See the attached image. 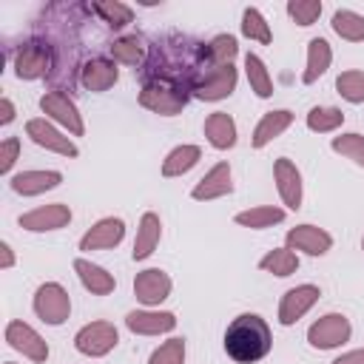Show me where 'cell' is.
<instances>
[{"mask_svg": "<svg viewBox=\"0 0 364 364\" xmlns=\"http://www.w3.org/2000/svg\"><path fill=\"white\" fill-rule=\"evenodd\" d=\"M273 347V333L259 313H239L225 330V353L239 364L262 361Z\"/></svg>", "mask_w": 364, "mask_h": 364, "instance_id": "1", "label": "cell"}, {"mask_svg": "<svg viewBox=\"0 0 364 364\" xmlns=\"http://www.w3.org/2000/svg\"><path fill=\"white\" fill-rule=\"evenodd\" d=\"M191 100V91L173 85V82H145L142 91H139V105L159 114V117H176Z\"/></svg>", "mask_w": 364, "mask_h": 364, "instance_id": "2", "label": "cell"}, {"mask_svg": "<svg viewBox=\"0 0 364 364\" xmlns=\"http://www.w3.org/2000/svg\"><path fill=\"white\" fill-rule=\"evenodd\" d=\"M54 51L46 43H23L14 51V74L20 80H40V77H51L54 71Z\"/></svg>", "mask_w": 364, "mask_h": 364, "instance_id": "3", "label": "cell"}, {"mask_svg": "<svg viewBox=\"0 0 364 364\" xmlns=\"http://www.w3.org/2000/svg\"><path fill=\"white\" fill-rule=\"evenodd\" d=\"M40 108H43V114H46L48 119H54L57 125H63L68 134H74V136H82V134H85V122H82V117H80L74 100H71L63 88L46 91V94L40 97Z\"/></svg>", "mask_w": 364, "mask_h": 364, "instance_id": "4", "label": "cell"}, {"mask_svg": "<svg viewBox=\"0 0 364 364\" xmlns=\"http://www.w3.org/2000/svg\"><path fill=\"white\" fill-rule=\"evenodd\" d=\"M34 313L40 316V321L57 327L63 324L68 316H71V299H68V290L57 282H46L37 287L34 293Z\"/></svg>", "mask_w": 364, "mask_h": 364, "instance_id": "5", "label": "cell"}, {"mask_svg": "<svg viewBox=\"0 0 364 364\" xmlns=\"http://www.w3.org/2000/svg\"><path fill=\"white\" fill-rule=\"evenodd\" d=\"M117 344H119V330H117L111 321H91V324L80 327L77 336H74L77 353H82V355H88V358L108 355Z\"/></svg>", "mask_w": 364, "mask_h": 364, "instance_id": "6", "label": "cell"}, {"mask_svg": "<svg viewBox=\"0 0 364 364\" xmlns=\"http://www.w3.org/2000/svg\"><path fill=\"white\" fill-rule=\"evenodd\" d=\"M350 333H353V327L344 313H327L307 327V341L313 350H333V347H341L344 341H350Z\"/></svg>", "mask_w": 364, "mask_h": 364, "instance_id": "7", "label": "cell"}, {"mask_svg": "<svg viewBox=\"0 0 364 364\" xmlns=\"http://www.w3.org/2000/svg\"><path fill=\"white\" fill-rule=\"evenodd\" d=\"M6 341H9L11 350L23 353L26 358H31V361H37V364H43V361L48 358V341H46L31 324H26V321H20V318H14V321L6 324Z\"/></svg>", "mask_w": 364, "mask_h": 364, "instance_id": "8", "label": "cell"}, {"mask_svg": "<svg viewBox=\"0 0 364 364\" xmlns=\"http://www.w3.org/2000/svg\"><path fill=\"white\" fill-rule=\"evenodd\" d=\"M171 276L159 267H148V270H139L136 279H134V296L136 301H142L145 307H159L168 296H171Z\"/></svg>", "mask_w": 364, "mask_h": 364, "instance_id": "9", "label": "cell"}, {"mask_svg": "<svg viewBox=\"0 0 364 364\" xmlns=\"http://www.w3.org/2000/svg\"><path fill=\"white\" fill-rule=\"evenodd\" d=\"M20 228L23 230H31V233H46V230H60L71 222V208L63 205V202H51V205H40L28 213H23L20 219Z\"/></svg>", "mask_w": 364, "mask_h": 364, "instance_id": "10", "label": "cell"}, {"mask_svg": "<svg viewBox=\"0 0 364 364\" xmlns=\"http://www.w3.org/2000/svg\"><path fill=\"white\" fill-rule=\"evenodd\" d=\"M26 136H28L31 142H37L40 148H46V151H54V154H63V156H71V159L80 154L77 145H74L68 136H63L46 117L28 119V122H26Z\"/></svg>", "mask_w": 364, "mask_h": 364, "instance_id": "11", "label": "cell"}, {"mask_svg": "<svg viewBox=\"0 0 364 364\" xmlns=\"http://www.w3.org/2000/svg\"><path fill=\"white\" fill-rule=\"evenodd\" d=\"M318 296H321V290H318L316 284L290 287V290L282 296V301H279V324H282V327L296 324V321L318 301Z\"/></svg>", "mask_w": 364, "mask_h": 364, "instance_id": "12", "label": "cell"}, {"mask_svg": "<svg viewBox=\"0 0 364 364\" xmlns=\"http://www.w3.org/2000/svg\"><path fill=\"white\" fill-rule=\"evenodd\" d=\"M236 80H239V74H236V65H233V63H230V65H216V68H210V71L202 77V82L193 88V97H196V100H208V102L225 100V97L233 94Z\"/></svg>", "mask_w": 364, "mask_h": 364, "instance_id": "13", "label": "cell"}, {"mask_svg": "<svg viewBox=\"0 0 364 364\" xmlns=\"http://www.w3.org/2000/svg\"><path fill=\"white\" fill-rule=\"evenodd\" d=\"M273 179H276V188H279L284 208L299 210L301 208V171L296 168V162L287 156H279L273 162Z\"/></svg>", "mask_w": 364, "mask_h": 364, "instance_id": "14", "label": "cell"}, {"mask_svg": "<svg viewBox=\"0 0 364 364\" xmlns=\"http://www.w3.org/2000/svg\"><path fill=\"white\" fill-rule=\"evenodd\" d=\"M290 250H301L307 256H324L333 247V236L318 225H296L284 233Z\"/></svg>", "mask_w": 364, "mask_h": 364, "instance_id": "15", "label": "cell"}, {"mask_svg": "<svg viewBox=\"0 0 364 364\" xmlns=\"http://www.w3.org/2000/svg\"><path fill=\"white\" fill-rule=\"evenodd\" d=\"M125 236V222L119 216H105L88 228V233L80 239V250H105L117 247Z\"/></svg>", "mask_w": 364, "mask_h": 364, "instance_id": "16", "label": "cell"}, {"mask_svg": "<svg viewBox=\"0 0 364 364\" xmlns=\"http://www.w3.org/2000/svg\"><path fill=\"white\" fill-rule=\"evenodd\" d=\"M117 80H119V68L114 60H105V57H91L80 68V85L85 91H94V94L108 91Z\"/></svg>", "mask_w": 364, "mask_h": 364, "instance_id": "17", "label": "cell"}, {"mask_svg": "<svg viewBox=\"0 0 364 364\" xmlns=\"http://www.w3.org/2000/svg\"><path fill=\"white\" fill-rule=\"evenodd\" d=\"M125 327L136 336H159L176 327V316L171 310H131L125 316Z\"/></svg>", "mask_w": 364, "mask_h": 364, "instance_id": "18", "label": "cell"}, {"mask_svg": "<svg viewBox=\"0 0 364 364\" xmlns=\"http://www.w3.org/2000/svg\"><path fill=\"white\" fill-rule=\"evenodd\" d=\"M233 191V182H230V165L228 162H216L191 191L193 199L199 202H208V199H219V196H228Z\"/></svg>", "mask_w": 364, "mask_h": 364, "instance_id": "19", "label": "cell"}, {"mask_svg": "<svg viewBox=\"0 0 364 364\" xmlns=\"http://www.w3.org/2000/svg\"><path fill=\"white\" fill-rule=\"evenodd\" d=\"M63 182V173L60 171H23V173H14L9 179L11 191L20 193V196H37V193H46L51 188H57Z\"/></svg>", "mask_w": 364, "mask_h": 364, "instance_id": "20", "label": "cell"}, {"mask_svg": "<svg viewBox=\"0 0 364 364\" xmlns=\"http://www.w3.org/2000/svg\"><path fill=\"white\" fill-rule=\"evenodd\" d=\"M159 236H162V222L154 210H145L142 219H139V228H136V239H134V250H131V259L134 262H145L156 245H159Z\"/></svg>", "mask_w": 364, "mask_h": 364, "instance_id": "21", "label": "cell"}, {"mask_svg": "<svg viewBox=\"0 0 364 364\" xmlns=\"http://www.w3.org/2000/svg\"><path fill=\"white\" fill-rule=\"evenodd\" d=\"M290 125H293V111H287V108L267 111V114H262V119L256 122L253 136H250V145H253V148H264L270 139L282 136Z\"/></svg>", "mask_w": 364, "mask_h": 364, "instance_id": "22", "label": "cell"}, {"mask_svg": "<svg viewBox=\"0 0 364 364\" xmlns=\"http://www.w3.org/2000/svg\"><path fill=\"white\" fill-rule=\"evenodd\" d=\"M74 273L80 276V282H82V287L88 290V293H94V296H108V293H114V287H117V279L105 270V267H100V264H94V262H88V259H74Z\"/></svg>", "mask_w": 364, "mask_h": 364, "instance_id": "23", "label": "cell"}, {"mask_svg": "<svg viewBox=\"0 0 364 364\" xmlns=\"http://www.w3.org/2000/svg\"><path fill=\"white\" fill-rule=\"evenodd\" d=\"M205 136L216 151H228L236 145V122L225 111H213L205 119Z\"/></svg>", "mask_w": 364, "mask_h": 364, "instance_id": "24", "label": "cell"}, {"mask_svg": "<svg viewBox=\"0 0 364 364\" xmlns=\"http://www.w3.org/2000/svg\"><path fill=\"white\" fill-rule=\"evenodd\" d=\"M330 63H333V48H330V43H327L324 37H313V40L307 43V65H304V71H301V82H304V85L316 82V80L330 68Z\"/></svg>", "mask_w": 364, "mask_h": 364, "instance_id": "25", "label": "cell"}, {"mask_svg": "<svg viewBox=\"0 0 364 364\" xmlns=\"http://www.w3.org/2000/svg\"><path fill=\"white\" fill-rule=\"evenodd\" d=\"M108 54L114 63H122V65H142L145 63V40L139 34H125V37H117L111 46H108Z\"/></svg>", "mask_w": 364, "mask_h": 364, "instance_id": "26", "label": "cell"}, {"mask_svg": "<svg viewBox=\"0 0 364 364\" xmlns=\"http://www.w3.org/2000/svg\"><path fill=\"white\" fill-rule=\"evenodd\" d=\"M199 156H202V148L199 145H176L168 156H165V162H162V176H182V173H188L196 162H199Z\"/></svg>", "mask_w": 364, "mask_h": 364, "instance_id": "27", "label": "cell"}, {"mask_svg": "<svg viewBox=\"0 0 364 364\" xmlns=\"http://www.w3.org/2000/svg\"><path fill=\"white\" fill-rule=\"evenodd\" d=\"M236 225L242 228H253V230H262V228H273L284 219V208H276V205H259V208H247V210H239L236 216Z\"/></svg>", "mask_w": 364, "mask_h": 364, "instance_id": "28", "label": "cell"}, {"mask_svg": "<svg viewBox=\"0 0 364 364\" xmlns=\"http://www.w3.org/2000/svg\"><path fill=\"white\" fill-rule=\"evenodd\" d=\"M88 9H91V14H97L108 28H125V26L134 20L131 6H125V3H119V0H100V3H91Z\"/></svg>", "mask_w": 364, "mask_h": 364, "instance_id": "29", "label": "cell"}, {"mask_svg": "<svg viewBox=\"0 0 364 364\" xmlns=\"http://www.w3.org/2000/svg\"><path fill=\"white\" fill-rule=\"evenodd\" d=\"M245 74H247V82H250V91L262 100H267L273 94V77L267 71V65L262 63V57L256 54H247L245 57Z\"/></svg>", "mask_w": 364, "mask_h": 364, "instance_id": "30", "label": "cell"}, {"mask_svg": "<svg viewBox=\"0 0 364 364\" xmlns=\"http://www.w3.org/2000/svg\"><path fill=\"white\" fill-rule=\"evenodd\" d=\"M330 26L341 40H350V43H361L364 40V14H358L353 9H338L333 14Z\"/></svg>", "mask_w": 364, "mask_h": 364, "instance_id": "31", "label": "cell"}, {"mask_svg": "<svg viewBox=\"0 0 364 364\" xmlns=\"http://www.w3.org/2000/svg\"><path fill=\"white\" fill-rule=\"evenodd\" d=\"M259 267L273 276H290L299 270V256L290 247H273L259 259Z\"/></svg>", "mask_w": 364, "mask_h": 364, "instance_id": "32", "label": "cell"}, {"mask_svg": "<svg viewBox=\"0 0 364 364\" xmlns=\"http://www.w3.org/2000/svg\"><path fill=\"white\" fill-rule=\"evenodd\" d=\"M344 125V111L336 105H316L307 111V128L316 134H330Z\"/></svg>", "mask_w": 364, "mask_h": 364, "instance_id": "33", "label": "cell"}, {"mask_svg": "<svg viewBox=\"0 0 364 364\" xmlns=\"http://www.w3.org/2000/svg\"><path fill=\"white\" fill-rule=\"evenodd\" d=\"M242 34H245L247 40L262 43V46H267V43L273 40L267 20H264V17H262V11H259V9H253V6H247V9L242 11Z\"/></svg>", "mask_w": 364, "mask_h": 364, "instance_id": "34", "label": "cell"}, {"mask_svg": "<svg viewBox=\"0 0 364 364\" xmlns=\"http://www.w3.org/2000/svg\"><path fill=\"white\" fill-rule=\"evenodd\" d=\"M236 54H239V43H236L233 34H216V37L208 43L210 65H230Z\"/></svg>", "mask_w": 364, "mask_h": 364, "instance_id": "35", "label": "cell"}, {"mask_svg": "<svg viewBox=\"0 0 364 364\" xmlns=\"http://www.w3.org/2000/svg\"><path fill=\"white\" fill-rule=\"evenodd\" d=\"M336 88L347 102H353V105L364 102V71H355V68L353 71H341L336 77Z\"/></svg>", "mask_w": 364, "mask_h": 364, "instance_id": "36", "label": "cell"}, {"mask_svg": "<svg viewBox=\"0 0 364 364\" xmlns=\"http://www.w3.org/2000/svg\"><path fill=\"white\" fill-rule=\"evenodd\" d=\"M330 148H333L336 154H341V156H347V159H353L355 165L364 168V136H361V134H355V131L338 134V136H333Z\"/></svg>", "mask_w": 364, "mask_h": 364, "instance_id": "37", "label": "cell"}, {"mask_svg": "<svg viewBox=\"0 0 364 364\" xmlns=\"http://www.w3.org/2000/svg\"><path fill=\"white\" fill-rule=\"evenodd\" d=\"M148 364H185V338H168V341H162L151 353Z\"/></svg>", "mask_w": 364, "mask_h": 364, "instance_id": "38", "label": "cell"}, {"mask_svg": "<svg viewBox=\"0 0 364 364\" xmlns=\"http://www.w3.org/2000/svg\"><path fill=\"white\" fill-rule=\"evenodd\" d=\"M287 14L299 23V26H313L321 14V0H290L287 3Z\"/></svg>", "mask_w": 364, "mask_h": 364, "instance_id": "39", "label": "cell"}, {"mask_svg": "<svg viewBox=\"0 0 364 364\" xmlns=\"http://www.w3.org/2000/svg\"><path fill=\"white\" fill-rule=\"evenodd\" d=\"M17 154H20V139L17 136H6L0 142V173L11 171V165L17 162Z\"/></svg>", "mask_w": 364, "mask_h": 364, "instance_id": "40", "label": "cell"}, {"mask_svg": "<svg viewBox=\"0 0 364 364\" xmlns=\"http://www.w3.org/2000/svg\"><path fill=\"white\" fill-rule=\"evenodd\" d=\"M333 364H364V347L361 350H350V353H341Z\"/></svg>", "mask_w": 364, "mask_h": 364, "instance_id": "41", "label": "cell"}, {"mask_svg": "<svg viewBox=\"0 0 364 364\" xmlns=\"http://www.w3.org/2000/svg\"><path fill=\"white\" fill-rule=\"evenodd\" d=\"M14 119V105L9 97H0V125H9Z\"/></svg>", "mask_w": 364, "mask_h": 364, "instance_id": "42", "label": "cell"}, {"mask_svg": "<svg viewBox=\"0 0 364 364\" xmlns=\"http://www.w3.org/2000/svg\"><path fill=\"white\" fill-rule=\"evenodd\" d=\"M0 253H3V262H0V267H3V270H9V267L14 264V253H11L9 242H0Z\"/></svg>", "mask_w": 364, "mask_h": 364, "instance_id": "43", "label": "cell"}, {"mask_svg": "<svg viewBox=\"0 0 364 364\" xmlns=\"http://www.w3.org/2000/svg\"><path fill=\"white\" fill-rule=\"evenodd\" d=\"M361 250H364V239H361Z\"/></svg>", "mask_w": 364, "mask_h": 364, "instance_id": "44", "label": "cell"}, {"mask_svg": "<svg viewBox=\"0 0 364 364\" xmlns=\"http://www.w3.org/2000/svg\"><path fill=\"white\" fill-rule=\"evenodd\" d=\"M6 364H14V361H6Z\"/></svg>", "mask_w": 364, "mask_h": 364, "instance_id": "45", "label": "cell"}]
</instances>
